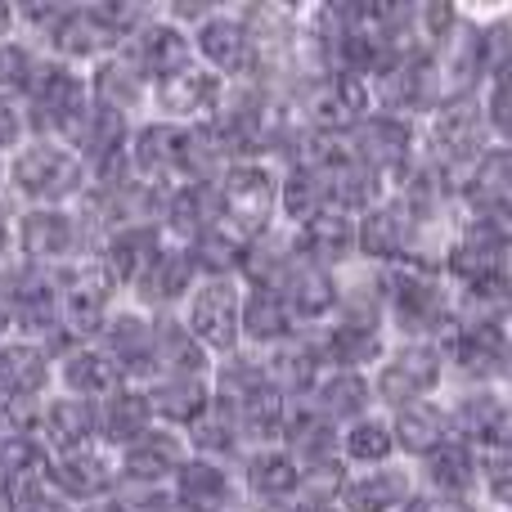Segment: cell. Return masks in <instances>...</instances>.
Returning <instances> with one entry per match:
<instances>
[{"label": "cell", "instance_id": "6da1fadb", "mask_svg": "<svg viewBox=\"0 0 512 512\" xmlns=\"http://www.w3.org/2000/svg\"><path fill=\"white\" fill-rule=\"evenodd\" d=\"M391 342H441L454 328V288L436 265L400 261L378 270Z\"/></svg>", "mask_w": 512, "mask_h": 512}, {"label": "cell", "instance_id": "7a4b0ae2", "mask_svg": "<svg viewBox=\"0 0 512 512\" xmlns=\"http://www.w3.org/2000/svg\"><path fill=\"white\" fill-rule=\"evenodd\" d=\"M9 207H77L90 194V171L81 153L63 140H27L5 162Z\"/></svg>", "mask_w": 512, "mask_h": 512}, {"label": "cell", "instance_id": "3957f363", "mask_svg": "<svg viewBox=\"0 0 512 512\" xmlns=\"http://www.w3.org/2000/svg\"><path fill=\"white\" fill-rule=\"evenodd\" d=\"M90 108L95 104H90L86 72L72 68V63H63V59H54V54H45L41 68H36V77H32V90H27V99H23L27 126H32L36 140L72 144L77 131L86 126Z\"/></svg>", "mask_w": 512, "mask_h": 512}, {"label": "cell", "instance_id": "277c9868", "mask_svg": "<svg viewBox=\"0 0 512 512\" xmlns=\"http://www.w3.org/2000/svg\"><path fill=\"white\" fill-rule=\"evenodd\" d=\"M99 243L77 207H14V256L41 270H68Z\"/></svg>", "mask_w": 512, "mask_h": 512}, {"label": "cell", "instance_id": "5b68a950", "mask_svg": "<svg viewBox=\"0 0 512 512\" xmlns=\"http://www.w3.org/2000/svg\"><path fill=\"white\" fill-rule=\"evenodd\" d=\"M279 171L265 158H243L221 176V225L239 243H252L261 234L279 230Z\"/></svg>", "mask_w": 512, "mask_h": 512}, {"label": "cell", "instance_id": "8992f818", "mask_svg": "<svg viewBox=\"0 0 512 512\" xmlns=\"http://www.w3.org/2000/svg\"><path fill=\"white\" fill-rule=\"evenodd\" d=\"M378 414H396L418 400H436L445 378V355L436 342H391L387 360L369 373Z\"/></svg>", "mask_w": 512, "mask_h": 512}, {"label": "cell", "instance_id": "52a82bcc", "mask_svg": "<svg viewBox=\"0 0 512 512\" xmlns=\"http://www.w3.org/2000/svg\"><path fill=\"white\" fill-rule=\"evenodd\" d=\"M436 346L454 387H504L512 378V324H454Z\"/></svg>", "mask_w": 512, "mask_h": 512}, {"label": "cell", "instance_id": "ba28073f", "mask_svg": "<svg viewBox=\"0 0 512 512\" xmlns=\"http://www.w3.org/2000/svg\"><path fill=\"white\" fill-rule=\"evenodd\" d=\"M176 315L212 360L243 351V279H198Z\"/></svg>", "mask_w": 512, "mask_h": 512}, {"label": "cell", "instance_id": "9c48e42d", "mask_svg": "<svg viewBox=\"0 0 512 512\" xmlns=\"http://www.w3.org/2000/svg\"><path fill=\"white\" fill-rule=\"evenodd\" d=\"M369 86H373V108H378V113L405 117V122H418V126L445 104L441 63H436V54H427V50L400 54L382 77L369 81Z\"/></svg>", "mask_w": 512, "mask_h": 512}, {"label": "cell", "instance_id": "30bf717a", "mask_svg": "<svg viewBox=\"0 0 512 512\" xmlns=\"http://www.w3.org/2000/svg\"><path fill=\"white\" fill-rule=\"evenodd\" d=\"M423 126L418 122H405V117H391V113H378L373 108L351 135H346V149L360 167H369L378 180H387V189H396L400 180L414 171L418 153H423Z\"/></svg>", "mask_w": 512, "mask_h": 512}, {"label": "cell", "instance_id": "8fae6325", "mask_svg": "<svg viewBox=\"0 0 512 512\" xmlns=\"http://www.w3.org/2000/svg\"><path fill=\"white\" fill-rule=\"evenodd\" d=\"M194 54L221 81H256L261 77V45H256L248 14L234 5H216L207 23L194 27Z\"/></svg>", "mask_w": 512, "mask_h": 512}, {"label": "cell", "instance_id": "7c38bea8", "mask_svg": "<svg viewBox=\"0 0 512 512\" xmlns=\"http://www.w3.org/2000/svg\"><path fill=\"white\" fill-rule=\"evenodd\" d=\"M230 81H221L212 68L189 63V68L171 72V77L153 81L149 90V117L153 122H171V126H207L225 104Z\"/></svg>", "mask_w": 512, "mask_h": 512}, {"label": "cell", "instance_id": "4fadbf2b", "mask_svg": "<svg viewBox=\"0 0 512 512\" xmlns=\"http://www.w3.org/2000/svg\"><path fill=\"white\" fill-rule=\"evenodd\" d=\"M185 459H189L185 432L158 423L149 436H140L135 445H126V450L117 454L122 490H131V495H162V490H171V481L185 468ZM122 490H117V495H122Z\"/></svg>", "mask_w": 512, "mask_h": 512}, {"label": "cell", "instance_id": "5bb4252c", "mask_svg": "<svg viewBox=\"0 0 512 512\" xmlns=\"http://www.w3.org/2000/svg\"><path fill=\"white\" fill-rule=\"evenodd\" d=\"M328 369L373 373L391 351V328L378 315H333L324 328H310Z\"/></svg>", "mask_w": 512, "mask_h": 512}, {"label": "cell", "instance_id": "9a60e30c", "mask_svg": "<svg viewBox=\"0 0 512 512\" xmlns=\"http://www.w3.org/2000/svg\"><path fill=\"white\" fill-rule=\"evenodd\" d=\"M355 243H360V261L364 265H400L418 252L423 230L414 225V216L400 207L396 194H387L378 207H369L364 216H355Z\"/></svg>", "mask_w": 512, "mask_h": 512}, {"label": "cell", "instance_id": "2e32d148", "mask_svg": "<svg viewBox=\"0 0 512 512\" xmlns=\"http://www.w3.org/2000/svg\"><path fill=\"white\" fill-rule=\"evenodd\" d=\"M45 481H50L68 504L86 508V504H99V499H113L117 490H122V468H117L113 450L86 445V450H72V454H54Z\"/></svg>", "mask_w": 512, "mask_h": 512}, {"label": "cell", "instance_id": "e0dca14e", "mask_svg": "<svg viewBox=\"0 0 512 512\" xmlns=\"http://www.w3.org/2000/svg\"><path fill=\"white\" fill-rule=\"evenodd\" d=\"M239 490H243V508L252 512H279L283 504L301 495V468L283 445H261V450H248L239 463Z\"/></svg>", "mask_w": 512, "mask_h": 512}, {"label": "cell", "instance_id": "ac0fdd59", "mask_svg": "<svg viewBox=\"0 0 512 512\" xmlns=\"http://www.w3.org/2000/svg\"><path fill=\"white\" fill-rule=\"evenodd\" d=\"M122 50V36H117V27L108 23L104 5H68V14H63L59 32L50 36V45H45V54H54V59L72 63V68L90 72L95 63H104L108 54Z\"/></svg>", "mask_w": 512, "mask_h": 512}, {"label": "cell", "instance_id": "d6986e66", "mask_svg": "<svg viewBox=\"0 0 512 512\" xmlns=\"http://www.w3.org/2000/svg\"><path fill=\"white\" fill-rule=\"evenodd\" d=\"M131 176L158 189L185 185V126L144 117L131 135Z\"/></svg>", "mask_w": 512, "mask_h": 512}, {"label": "cell", "instance_id": "ffe728a7", "mask_svg": "<svg viewBox=\"0 0 512 512\" xmlns=\"http://www.w3.org/2000/svg\"><path fill=\"white\" fill-rule=\"evenodd\" d=\"M414 495H418L414 463L396 459L387 468L346 472L342 490H337V504H342V512H405Z\"/></svg>", "mask_w": 512, "mask_h": 512}, {"label": "cell", "instance_id": "44dd1931", "mask_svg": "<svg viewBox=\"0 0 512 512\" xmlns=\"http://www.w3.org/2000/svg\"><path fill=\"white\" fill-rule=\"evenodd\" d=\"M450 409V427L459 441L477 445L481 454H490L504 436L512 418V400L504 387H454V396L445 400Z\"/></svg>", "mask_w": 512, "mask_h": 512}, {"label": "cell", "instance_id": "7402d4cb", "mask_svg": "<svg viewBox=\"0 0 512 512\" xmlns=\"http://www.w3.org/2000/svg\"><path fill=\"white\" fill-rule=\"evenodd\" d=\"M203 279L194 265V252L185 248V243H171L162 248V256L149 265V274H144L140 283L131 288V306L149 310V315H171V310L185 306V297L194 292V283Z\"/></svg>", "mask_w": 512, "mask_h": 512}, {"label": "cell", "instance_id": "603a6c76", "mask_svg": "<svg viewBox=\"0 0 512 512\" xmlns=\"http://www.w3.org/2000/svg\"><path fill=\"white\" fill-rule=\"evenodd\" d=\"M122 54H126V59H131L149 81L171 77V72L189 68V63L198 59V54H194V36H189L180 23H171V18L162 14V5H158V14H153L149 23H144L140 32H135L131 41L122 45Z\"/></svg>", "mask_w": 512, "mask_h": 512}, {"label": "cell", "instance_id": "cb8c5ba5", "mask_svg": "<svg viewBox=\"0 0 512 512\" xmlns=\"http://www.w3.org/2000/svg\"><path fill=\"white\" fill-rule=\"evenodd\" d=\"M99 346L117 360L126 382H135V387L153 382V315L149 310L122 301V306L108 315L104 333H99Z\"/></svg>", "mask_w": 512, "mask_h": 512}, {"label": "cell", "instance_id": "d4e9b609", "mask_svg": "<svg viewBox=\"0 0 512 512\" xmlns=\"http://www.w3.org/2000/svg\"><path fill=\"white\" fill-rule=\"evenodd\" d=\"M414 472H418V490L450 495V499H477L481 477H486V454L454 436L436 454H427L423 463H414Z\"/></svg>", "mask_w": 512, "mask_h": 512}, {"label": "cell", "instance_id": "484cf974", "mask_svg": "<svg viewBox=\"0 0 512 512\" xmlns=\"http://www.w3.org/2000/svg\"><path fill=\"white\" fill-rule=\"evenodd\" d=\"M117 387H126V373L99 342H77L54 360V391H68L81 400H108Z\"/></svg>", "mask_w": 512, "mask_h": 512}, {"label": "cell", "instance_id": "4316f807", "mask_svg": "<svg viewBox=\"0 0 512 512\" xmlns=\"http://www.w3.org/2000/svg\"><path fill=\"white\" fill-rule=\"evenodd\" d=\"M86 81H90V104L95 108H108V113L131 117V122H144V117H149L153 81L144 77L122 50L108 54L104 63H95V68L86 72Z\"/></svg>", "mask_w": 512, "mask_h": 512}, {"label": "cell", "instance_id": "83f0119b", "mask_svg": "<svg viewBox=\"0 0 512 512\" xmlns=\"http://www.w3.org/2000/svg\"><path fill=\"white\" fill-rule=\"evenodd\" d=\"M144 391H149L153 418L176 432H189L216 405L212 373H158L153 382H144Z\"/></svg>", "mask_w": 512, "mask_h": 512}, {"label": "cell", "instance_id": "f1b7e54d", "mask_svg": "<svg viewBox=\"0 0 512 512\" xmlns=\"http://www.w3.org/2000/svg\"><path fill=\"white\" fill-rule=\"evenodd\" d=\"M54 391V351L45 342L9 333L0 342V396L45 400Z\"/></svg>", "mask_w": 512, "mask_h": 512}, {"label": "cell", "instance_id": "f546056e", "mask_svg": "<svg viewBox=\"0 0 512 512\" xmlns=\"http://www.w3.org/2000/svg\"><path fill=\"white\" fill-rule=\"evenodd\" d=\"M171 499H180V504H189L198 512H234V508H243L239 472H234V463H216V459L189 454L185 468L171 481Z\"/></svg>", "mask_w": 512, "mask_h": 512}, {"label": "cell", "instance_id": "4dcf8cb0", "mask_svg": "<svg viewBox=\"0 0 512 512\" xmlns=\"http://www.w3.org/2000/svg\"><path fill=\"white\" fill-rule=\"evenodd\" d=\"M41 445L54 454H72L99 445V405L95 400L68 396V391H50L41 409Z\"/></svg>", "mask_w": 512, "mask_h": 512}, {"label": "cell", "instance_id": "1f68e13d", "mask_svg": "<svg viewBox=\"0 0 512 512\" xmlns=\"http://www.w3.org/2000/svg\"><path fill=\"white\" fill-rule=\"evenodd\" d=\"M292 243H297V256L306 265H319V270H351L360 261V243H355V216L346 212H324L315 221H306L301 230H292Z\"/></svg>", "mask_w": 512, "mask_h": 512}, {"label": "cell", "instance_id": "d6a6232c", "mask_svg": "<svg viewBox=\"0 0 512 512\" xmlns=\"http://www.w3.org/2000/svg\"><path fill=\"white\" fill-rule=\"evenodd\" d=\"M306 328L297 324V315L288 310L283 292L274 288H248L243 283V351L252 355H270L283 342H292Z\"/></svg>", "mask_w": 512, "mask_h": 512}, {"label": "cell", "instance_id": "836d02e7", "mask_svg": "<svg viewBox=\"0 0 512 512\" xmlns=\"http://www.w3.org/2000/svg\"><path fill=\"white\" fill-rule=\"evenodd\" d=\"M265 360V373H270L274 391H279L283 400H310V391L319 387V378L328 373V360L324 351H319L315 333H297L292 342H283L279 351L261 355Z\"/></svg>", "mask_w": 512, "mask_h": 512}, {"label": "cell", "instance_id": "e575fe53", "mask_svg": "<svg viewBox=\"0 0 512 512\" xmlns=\"http://www.w3.org/2000/svg\"><path fill=\"white\" fill-rule=\"evenodd\" d=\"M387 418H391V436H396V454L405 463H423L427 454H436L445 441H454L445 400H418V405H405Z\"/></svg>", "mask_w": 512, "mask_h": 512}, {"label": "cell", "instance_id": "d590c367", "mask_svg": "<svg viewBox=\"0 0 512 512\" xmlns=\"http://www.w3.org/2000/svg\"><path fill=\"white\" fill-rule=\"evenodd\" d=\"M333 212V194H328V171L315 162L297 158L279 171V225L283 230H301L306 221Z\"/></svg>", "mask_w": 512, "mask_h": 512}, {"label": "cell", "instance_id": "8d00e7d4", "mask_svg": "<svg viewBox=\"0 0 512 512\" xmlns=\"http://www.w3.org/2000/svg\"><path fill=\"white\" fill-rule=\"evenodd\" d=\"M167 248V234H162V225H126V230H113L104 243H99V256H104V265L113 270V279L122 283V292L131 297V288L149 274V265L162 256Z\"/></svg>", "mask_w": 512, "mask_h": 512}, {"label": "cell", "instance_id": "74e56055", "mask_svg": "<svg viewBox=\"0 0 512 512\" xmlns=\"http://www.w3.org/2000/svg\"><path fill=\"white\" fill-rule=\"evenodd\" d=\"M158 427L153 418V405H149V391L126 382L117 387L108 400H99V445L113 454H122L126 445H135L140 436H149Z\"/></svg>", "mask_w": 512, "mask_h": 512}, {"label": "cell", "instance_id": "f35d334b", "mask_svg": "<svg viewBox=\"0 0 512 512\" xmlns=\"http://www.w3.org/2000/svg\"><path fill=\"white\" fill-rule=\"evenodd\" d=\"M279 292H283V301H288V310L297 315L301 328H324L328 319L337 315V301H342V274L301 261Z\"/></svg>", "mask_w": 512, "mask_h": 512}, {"label": "cell", "instance_id": "ab89813d", "mask_svg": "<svg viewBox=\"0 0 512 512\" xmlns=\"http://www.w3.org/2000/svg\"><path fill=\"white\" fill-rule=\"evenodd\" d=\"M310 405L333 427H351V423H360V418L378 414L369 373H351V369H328L324 378H319V387L310 391Z\"/></svg>", "mask_w": 512, "mask_h": 512}, {"label": "cell", "instance_id": "60d3db41", "mask_svg": "<svg viewBox=\"0 0 512 512\" xmlns=\"http://www.w3.org/2000/svg\"><path fill=\"white\" fill-rule=\"evenodd\" d=\"M216 360L198 346V337L185 328V319L171 315H153V378L158 373H212Z\"/></svg>", "mask_w": 512, "mask_h": 512}, {"label": "cell", "instance_id": "b9f144b4", "mask_svg": "<svg viewBox=\"0 0 512 512\" xmlns=\"http://www.w3.org/2000/svg\"><path fill=\"white\" fill-rule=\"evenodd\" d=\"M185 445H189V454H198V459H216V463H239L243 454H248V441H243L239 418H234L221 400H216V405L207 409L194 427H189Z\"/></svg>", "mask_w": 512, "mask_h": 512}, {"label": "cell", "instance_id": "7bdbcfd3", "mask_svg": "<svg viewBox=\"0 0 512 512\" xmlns=\"http://www.w3.org/2000/svg\"><path fill=\"white\" fill-rule=\"evenodd\" d=\"M396 436H391V418L387 414H369L360 423L342 427V463L346 472H360V468H387L396 463Z\"/></svg>", "mask_w": 512, "mask_h": 512}, {"label": "cell", "instance_id": "ee69618b", "mask_svg": "<svg viewBox=\"0 0 512 512\" xmlns=\"http://www.w3.org/2000/svg\"><path fill=\"white\" fill-rule=\"evenodd\" d=\"M45 54L36 45H27L23 36L14 41H0V104H18L23 108L27 90H32V77L41 68Z\"/></svg>", "mask_w": 512, "mask_h": 512}, {"label": "cell", "instance_id": "f6af8a7d", "mask_svg": "<svg viewBox=\"0 0 512 512\" xmlns=\"http://www.w3.org/2000/svg\"><path fill=\"white\" fill-rule=\"evenodd\" d=\"M481 512H512V459L486 454V477H481Z\"/></svg>", "mask_w": 512, "mask_h": 512}, {"label": "cell", "instance_id": "bcb514c9", "mask_svg": "<svg viewBox=\"0 0 512 512\" xmlns=\"http://www.w3.org/2000/svg\"><path fill=\"white\" fill-rule=\"evenodd\" d=\"M5 512H77V504H68V499L41 477V481H27V486L9 490Z\"/></svg>", "mask_w": 512, "mask_h": 512}, {"label": "cell", "instance_id": "7dc6e473", "mask_svg": "<svg viewBox=\"0 0 512 512\" xmlns=\"http://www.w3.org/2000/svg\"><path fill=\"white\" fill-rule=\"evenodd\" d=\"M41 409L45 400H0V441H14V436H41Z\"/></svg>", "mask_w": 512, "mask_h": 512}, {"label": "cell", "instance_id": "c3c4849f", "mask_svg": "<svg viewBox=\"0 0 512 512\" xmlns=\"http://www.w3.org/2000/svg\"><path fill=\"white\" fill-rule=\"evenodd\" d=\"M32 140V126H27V113L18 104H0V162H9L23 144Z\"/></svg>", "mask_w": 512, "mask_h": 512}, {"label": "cell", "instance_id": "681fc988", "mask_svg": "<svg viewBox=\"0 0 512 512\" xmlns=\"http://www.w3.org/2000/svg\"><path fill=\"white\" fill-rule=\"evenodd\" d=\"M405 512H481L477 499H450V495H432V490H418L405 504Z\"/></svg>", "mask_w": 512, "mask_h": 512}, {"label": "cell", "instance_id": "f907efd6", "mask_svg": "<svg viewBox=\"0 0 512 512\" xmlns=\"http://www.w3.org/2000/svg\"><path fill=\"white\" fill-rule=\"evenodd\" d=\"M279 512H342V504H337L333 495H310V490H301L292 504H283Z\"/></svg>", "mask_w": 512, "mask_h": 512}, {"label": "cell", "instance_id": "816d5d0a", "mask_svg": "<svg viewBox=\"0 0 512 512\" xmlns=\"http://www.w3.org/2000/svg\"><path fill=\"white\" fill-rule=\"evenodd\" d=\"M14 256V207L0 203V265Z\"/></svg>", "mask_w": 512, "mask_h": 512}, {"label": "cell", "instance_id": "f5cc1de1", "mask_svg": "<svg viewBox=\"0 0 512 512\" xmlns=\"http://www.w3.org/2000/svg\"><path fill=\"white\" fill-rule=\"evenodd\" d=\"M18 36V5L0 0V41H14Z\"/></svg>", "mask_w": 512, "mask_h": 512}, {"label": "cell", "instance_id": "db71d44e", "mask_svg": "<svg viewBox=\"0 0 512 512\" xmlns=\"http://www.w3.org/2000/svg\"><path fill=\"white\" fill-rule=\"evenodd\" d=\"M77 512H131V508H126L122 499L113 495V499H99V504H86V508H77Z\"/></svg>", "mask_w": 512, "mask_h": 512}, {"label": "cell", "instance_id": "11a10c76", "mask_svg": "<svg viewBox=\"0 0 512 512\" xmlns=\"http://www.w3.org/2000/svg\"><path fill=\"white\" fill-rule=\"evenodd\" d=\"M490 454H499V459H512V418H508V427H504V436H499V445Z\"/></svg>", "mask_w": 512, "mask_h": 512}, {"label": "cell", "instance_id": "9f6ffc18", "mask_svg": "<svg viewBox=\"0 0 512 512\" xmlns=\"http://www.w3.org/2000/svg\"><path fill=\"white\" fill-rule=\"evenodd\" d=\"M0 203H9V189H5V162H0Z\"/></svg>", "mask_w": 512, "mask_h": 512}, {"label": "cell", "instance_id": "6f0895ef", "mask_svg": "<svg viewBox=\"0 0 512 512\" xmlns=\"http://www.w3.org/2000/svg\"><path fill=\"white\" fill-rule=\"evenodd\" d=\"M504 391H508V400H512V378H508V382H504Z\"/></svg>", "mask_w": 512, "mask_h": 512}, {"label": "cell", "instance_id": "680465c9", "mask_svg": "<svg viewBox=\"0 0 512 512\" xmlns=\"http://www.w3.org/2000/svg\"><path fill=\"white\" fill-rule=\"evenodd\" d=\"M234 512H252V508H234Z\"/></svg>", "mask_w": 512, "mask_h": 512}, {"label": "cell", "instance_id": "91938a15", "mask_svg": "<svg viewBox=\"0 0 512 512\" xmlns=\"http://www.w3.org/2000/svg\"><path fill=\"white\" fill-rule=\"evenodd\" d=\"M0 400H5V396H0Z\"/></svg>", "mask_w": 512, "mask_h": 512}]
</instances>
